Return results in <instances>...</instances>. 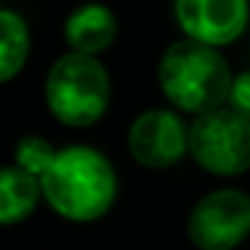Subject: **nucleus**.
Returning <instances> with one entry per match:
<instances>
[{
  "instance_id": "1",
  "label": "nucleus",
  "mask_w": 250,
  "mask_h": 250,
  "mask_svg": "<svg viewBox=\"0 0 250 250\" xmlns=\"http://www.w3.org/2000/svg\"><path fill=\"white\" fill-rule=\"evenodd\" d=\"M41 194L70 221H97L116 199V172L100 151L70 146L54 153L38 178Z\"/></svg>"
},
{
  "instance_id": "2",
  "label": "nucleus",
  "mask_w": 250,
  "mask_h": 250,
  "mask_svg": "<svg viewBox=\"0 0 250 250\" xmlns=\"http://www.w3.org/2000/svg\"><path fill=\"white\" fill-rule=\"evenodd\" d=\"M229 62L212 46L178 41L159 62V86L175 108L205 116L218 110L231 94Z\"/></svg>"
},
{
  "instance_id": "3",
  "label": "nucleus",
  "mask_w": 250,
  "mask_h": 250,
  "mask_svg": "<svg viewBox=\"0 0 250 250\" xmlns=\"http://www.w3.org/2000/svg\"><path fill=\"white\" fill-rule=\"evenodd\" d=\"M110 100V78L97 57L65 54L46 78L49 110L67 126H89L103 119Z\"/></svg>"
},
{
  "instance_id": "4",
  "label": "nucleus",
  "mask_w": 250,
  "mask_h": 250,
  "mask_svg": "<svg viewBox=\"0 0 250 250\" xmlns=\"http://www.w3.org/2000/svg\"><path fill=\"white\" fill-rule=\"evenodd\" d=\"M188 151L212 175H242L250 169V121L231 108L196 116L188 129Z\"/></svg>"
},
{
  "instance_id": "5",
  "label": "nucleus",
  "mask_w": 250,
  "mask_h": 250,
  "mask_svg": "<svg viewBox=\"0 0 250 250\" xmlns=\"http://www.w3.org/2000/svg\"><path fill=\"white\" fill-rule=\"evenodd\" d=\"M248 234L250 196L242 191H212L188 215V237L199 250H234Z\"/></svg>"
},
{
  "instance_id": "6",
  "label": "nucleus",
  "mask_w": 250,
  "mask_h": 250,
  "mask_svg": "<svg viewBox=\"0 0 250 250\" xmlns=\"http://www.w3.org/2000/svg\"><path fill=\"white\" fill-rule=\"evenodd\" d=\"M175 19L188 41L215 49L248 27V0H175Z\"/></svg>"
},
{
  "instance_id": "7",
  "label": "nucleus",
  "mask_w": 250,
  "mask_h": 250,
  "mask_svg": "<svg viewBox=\"0 0 250 250\" xmlns=\"http://www.w3.org/2000/svg\"><path fill=\"white\" fill-rule=\"evenodd\" d=\"M129 151L140 164L153 169L178 164L188 151V132L183 119L164 108L146 110L129 129Z\"/></svg>"
},
{
  "instance_id": "8",
  "label": "nucleus",
  "mask_w": 250,
  "mask_h": 250,
  "mask_svg": "<svg viewBox=\"0 0 250 250\" xmlns=\"http://www.w3.org/2000/svg\"><path fill=\"white\" fill-rule=\"evenodd\" d=\"M65 38L70 43L73 54L94 57L105 51L116 38V17L100 3L81 6L67 17Z\"/></svg>"
},
{
  "instance_id": "9",
  "label": "nucleus",
  "mask_w": 250,
  "mask_h": 250,
  "mask_svg": "<svg viewBox=\"0 0 250 250\" xmlns=\"http://www.w3.org/2000/svg\"><path fill=\"white\" fill-rule=\"evenodd\" d=\"M41 183L30 172L14 167H0V226L19 223L35 210Z\"/></svg>"
},
{
  "instance_id": "10",
  "label": "nucleus",
  "mask_w": 250,
  "mask_h": 250,
  "mask_svg": "<svg viewBox=\"0 0 250 250\" xmlns=\"http://www.w3.org/2000/svg\"><path fill=\"white\" fill-rule=\"evenodd\" d=\"M30 51V33L19 14L0 11V83L19 76L27 62Z\"/></svg>"
},
{
  "instance_id": "11",
  "label": "nucleus",
  "mask_w": 250,
  "mask_h": 250,
  "mask_svg": "<svg viewBox=\"0 0 250 250\" xmlns=\"http://www.w3.org/2000/svg\"><path fill=\"white\" fill-rule=\"evenodd\" d=\"M54 153H57V151L43 140V137L30 135V137H22V140L17 143V151H14V156H17V167H19V169L30 172L33 178H41V172L49 167V162L54 159Z\"/></svg>"
},
{
  "instance_id": "12",
  "label": "nucleus",
  "mask_w": 250,
  "mask_h": 250,
  "mask_svg": "<svg viewBox=\"0 0 250 250\" xmlns=\"http://www.w3.org/2000/svg\"><path fill=\"white\" fill-rule=\"evenodd\" d=\"M229 105L237 116H242L245 121H250V70L234 78L231 94H229Z\"/></svg>"
}]
</instances>
